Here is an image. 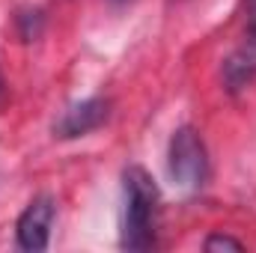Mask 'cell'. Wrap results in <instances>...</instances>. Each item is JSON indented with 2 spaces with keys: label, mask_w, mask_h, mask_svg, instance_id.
Here are the masks:
<instances>
[{
  "label": "cell",
  "mask_w": 256,
  "mask_h": 253,
  "mask_svg": "<svg viewBox=\"0 0 256 253\" xmlns=\"http://www.w3.org/2000/svg\"><path fill=\"white\" fill-rule=\"evenodd\" d=\"M158 185L143 167H128L122 173V248L149 250L155 244L158 226Z\"/></svg>",
  "instance_id": "1"
},
{
  "label": "cell",
  "mask_w": 256,
  "mask_h": 253,
  "mask_svg": "<svg viewBox=\"0 0 256 253\" xmlns=\"http://www.w3.org/2000/svg\"><path fill=\"white\" fill-rule=\"evenodd\" d=\"M167 170L182 190H200L208 182V152L196 128L179 126L173 131L167 149Z\"/></svg>",
  "instance_id": "2"
},
{
  "label": "cell",
  "mask_w": 256,
  "mask_h": 253,
  "mask_svg": "<svg viewBox=\"0 0 256 253\" xmlns=\"http://www.w3.org/2000/svg\"><path fill=\"white\" fill-rule=\"evenodd\" d=\"M54 214H57V202L54 196L48 194H39L27 202V208L21 212L18 224H15V238H18V248L21 250H45L48 242H51V224H54Z\"/></svg>",
  "instance_id": "3"
},
{
  "label": "cell",
  "mask_w": 256,
  "mask_h": 253,
  "mask_svg": "<svg viewBox=\"0 0 256 253\" xmlns=\"http://www.w3.org/2000/svg\"><path fill=\"white\" fill-rule=\"evenodd\" d=\"M110 116V102L102 98V96H92V98H84V102H74L68 104L60 120L54 122V137L60 140H74V137H84L96 128H102Z\"/></svg>",
  "instance_id": "4"
},
{
  "label": "cell",
  "mask_w": 256,
  "mask_h": 253,
  "mask_svg": "<svg viewBox=\"0 0 256 253\" xmlns=\"http://www.w3.org/2000/svg\"><path fill=\"white\" fill-rule=\"evenodd\" d=\"M256 80V36L244 33L236 51L224 60V84L230 92H238Z\"/></svg>",
  "instance_id": "5"
},
{
  "label": "cell",
  "mask_w": 256,
  "mask_h": 253,
  "mask_svg": "<svg viewBox=\"0 0 256 253\" xmlns=\"http://www.w3.org/2000/svg\"><path fill=\"white\" fill-rule=\"evenodd\" d=\"M202 248L208 253H220V250H232V253H238V250H244V244L238 242V238H232V236H226V232H212L206 242H202Z\"/></svg>",
  "instance_id": "6"
},
{
  "label": "cell",
  "mask_w": 256,
  "mask_h": 253,
  "mask_svg": "<svg viewBox=\"0 0 256 253\" xmlns=\"http://www.w3.org/2000/svg\"><path fill=\"white\" fill-rule=\"evenodd\" d=\"M244 15H248V27H244V33L256 36V0H244Z\"/></svg>",
  "instance_id": "7"
},
{
  "label": "cell",
  "mask_w": 256,
  "mask_h": 253,
  "mask_svg": "<svg viewBox=\"0 0 256 253\" xmlns=\"http://www.w3.org/2000/svg\"><path fill=\"white\" fill-rule=\"evenodd\" d=\"M3 92H6V86H3V72H0V102H3Z\"/></svg>",
  "instance_id": "8"
},
{
  "label": "cell",
  "mask_w": 256,
  "mask_h": 253,
  "mask_svg": "<svg viewBox=\"0 0 256 253\" xmlns=\"http://www.w3.org/2000/svg\"><path fill=\"white\" fill-rule=\"evenodd\" d=\"M114 6H122V3H131V0H110Z\"/></svg>",
  "instance_id": "9"
}]
</instances>
